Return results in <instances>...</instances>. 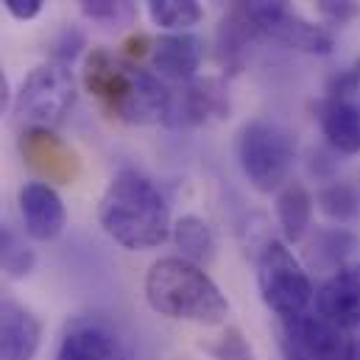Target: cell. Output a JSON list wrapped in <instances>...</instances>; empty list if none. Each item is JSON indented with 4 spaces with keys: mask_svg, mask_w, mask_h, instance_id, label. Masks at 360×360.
I'll list each match as a JSON object with an SVG mask.
<instances>
[{
    "mask_svg": "<svg viewBox=\"0 0 360 360\" xmlns=\"http://www.w3.org/2000/svg\"><path fill=\"white\" fill-rule=\"evenodd\" d=\"M53 360H131L117 333L101 319H73L59 341Z\"/></svg>",
    "mask_w": 360,
    "mask_h": 360,
    "instance_id": "cell-12",
    "label": "cell"
},
{
    "mask_svg": "<svg viewBox=\"0 0 360 360\" xmlns=\"http://www.w3.org/2000/svg\"><path fill=\"white\" fill-rule=\"evenodd\" d=\"M148 20L165 34L190 31L204 20V8L198 0H146Z\"/></svg>",
    "mask_w": 360,
    "mask_h": 360,
    "instance_id": "cell-20",
    "label": "cell"
},
{
    "mask_svg": "<svg viewBox=\"0 0 360 360\" xmlns=\"http://www.w3.org/2000/svg\"><path fill=\"white\" fill-rule=\"evenodd\" d=\"M42 347L39 316L8 293H0V360H34Z\"/></svg>",
    "mask_w": 360,
    "mask_h": 360,
    "instance_id": "cell-14",
    "label": "cell"
},
{
    "mask_svg": "<svg viewBox=\"0 0 360 360\" xmlns=\"http://www.w3.org/2000/svg\"><path fill=\"white\" fill-rule=\"evenodd\" d=\"M330 25H347L358 17V0H316Z\"/></svg>",
    "mask_w": 360,
    "mask_h": 360,
    "instance_id": "cell-25",
    "label": "cell"
},
{
    "mask_svg": "<svg viewBox=\"0 0 360 360\" xmlns=\"http://www.w3.org/2000/svg\"><path fill=\"white\" fill-rule=\"evenodd\" d=\"M171 240L176 243L179 257L195 263V266L212 263L215 249H218L212 226L201 215H181V218H176L174 229H171Z\"/></svg>",
    "mask_w": 360,
    "mask_h": 360,
    "instance_id": "cell-18",
    "label": "cell"
},
{
    "mask_svg": "<svg viewBox=\"0 0 360 360\" xmlns=\"http://www.w3.org/2000/svg\"><path fill=\"white\" fill-rule=\"evenodd\" d=\"M84 90L98 106L129 126H157L168 120L171 87L151 70H143L103 48H92L82 70Z\"/></svg>",
    "mask_w": 360,
    "mask_h": 360,
    "instance_id": "cell-2",
    "label": "cell"
},
{
    "mask_svg": "<svg viewBox=\"0 0 360 360\" xmlns=\"http://www.w3.org/2000/svg\"><path fill=\"white\" fill-rule=\"evenodd\" d=\"M257 290L276 321L302 316L316 302V288L307 269L288 249V243L276 238L263 240L257 252Z\"/></svg>",
    "mask_w": 360,
    "mask_h": 360,
    "instance_id": "cell-6",
    "label": "cell"
},
{
    "mask_svg": "<svg viewBox=\"0 0 360 360\" xmlns=\"http://www.w3.org/2000/svg\"><path fill=\"white\" fill-rule=\"evenodd\" d=\"M229 117V92L221 79L204 76L179 84V90H171V112L165 126L171 129H193L207 126L212 120Z\"/></svg>",
    "mask_w": 360,
    "mask_h": 360,
    "instance_id": "cell-9",
    "label": "cell"
},
{
    "mask_svg": "<svg viewBox=\"0 0 360 360\" xmlns=\"http://www.w3.org/2000/svg\"><path fill=\"white\" fill-rule=\"evenodd\" d=\"M260 39L310 56H330L335 51V34L304 20L290 0H235L218 25L221 62L238 68L246 48Z\"/></svg>",
    "mask_w": 360,
    "mask_h": 360,
    "instance_id": "cell-1",
    "label": "cell"
},
{
    "mask_svg": "<svg viewBox=\"0 0 360 360\" xmlns=\"http://www.w3.org/2000/svg\"><path fill=\"white\" fill-rule=\"evenodd\" d=\"M296 143L290 131L274 120H249L238 134V162L249 184L260 193H276L290 181Z\"/></svg>",
    "mask_w": 360,
    "mask_h": 360,
    "instance_id": "cell-7",
    "label": "cell"
},
{
    "mask_svg": "<svg viewBox=\"0 0 360 360\" xmlns=\"http://www.w3.org/2000/svg\"><path fill=\"white\" fill-rule=\"evenodd\" d=\"M201 349L212 360H255L252 344L243 338V333L238 327H226L218 338L204 341Z\"/></svg>",
    "mask_w": 360,
    "mask_h": 360,
    "instance_id": "cell-22",
    "label": "cell"
},
{
    "mask_svg": "<svg viewBox=\"0 0 360 360\" xmlns=\"http://www.w3.org/2000/svg\"><path fill=\"white\" fill-rule=\"evenodd\" d=\"M79 84L70 65L59 59H48L37 65L14 92V117L25 129H48L56 131L76 106Z\"/></svg>",
    "mask_w": 360,
    "mask_h": 360,
    "instance_id": "cell-5",
    "label": "cell"
},
{
    "mask_svg": "<svg viewBox=\"0 0 360 360\" xmlns=\"http://www.w3.org/2000/svg\"><path fill=\"white\" fill-rule=\"evenodd\" d=\"M11 103H14V95H11V87H8V79H6V73H3V68H0V120H3V115L8 112Z\"/></svg>",
    "mask_w": 360,
    "mask_h": 360,
    "instance_id": "cell-29",
    "label": "cell"
},
{
    "mask_svg": "<svg viewBox=\"0 0 360 360\" xmlns=\"http://www.w3.org/2000/svg\"><path fill=\"white\" fill-rule=\"evenodd\" d=\"M319 210L335 224H352L360 218V190L352 181H330L316 193Z\"/></svg>",
    "mask_w": 360,
    "mask_h": 360,
    "instance_id": "cell-21",
    "label": "cell"
},
{
    "mask_svg": "<svg viewBox=\"0 0 360 360\" xmlns=\"http://www.w3.org/2000/svg\"><path fill=\"white\" fill-rule=\"evenodd\" d=\"M20 154L39 179L51 184H73L82 171L76 151L48 129H25L20 137Z\"/></svg>",
    "mask_w": 360,
    "mask_h": 360,
    "instance_id": "cell-10",
    "label": "cell"
},
{
    "mask_svg": "<svg viewBox=\"0 0 360 360\" xmlns=\"http://www.w3.org/2000/svg\"><path fill=\"white\" fill-rule=\"evenodd\" d=\"M204 62V39L190 31H174L157 37L151 45V68L168 84H187L198 76Z\"/></svg>",
    "mask_w": 360,
    "mask_h": 360,
    "instance_id": "cell-15",
    "label": "cell"
},
{
    "mask_svg": "<svg viewBox=\"0 0 360 360\" xmlns=\"http://www.w3.org/2000/svg\"><path fill=\"white\" fill-rule=\"evenodd\" d=\"M20 218L25 226V235L39 243L56 240L68 226V210L59 195V190L51 181L31 179L25 181L17 193Z\"/></svg>",
    "mask_w": 360,
    "mask_h": 360,
    "instance_id": "cell-11",
    "label": "cell"
},
{
    "mask_svg": "<svg viewBox=\"0 0 360 360\" xmlns=\"http://www.w3.org/2000/svg\"><path fill=\"white\" fill-rule=\"evenodd\" d=\"M316 198L302 181H285L276 190V224L282 229L285 243H299L313 226Z\"/></svg>",
    "mask_w": 360,
    "mask_h": 360,
    "instance_id": "cell-17",
    "label": "cell"
},
{
    "mask_svg": "<svg viewBox=\"0 0 360 360\" xmlns=\"http://www.w3.org/2000/svg\"><path fill=\"white\" fill-rule=\"evenodd\" d=\"M358 238L344 226H321L310 238V260L324 271L347 266V257L355 252Z\"/></svg>",
    "mask_w": 360,
    "mask_h": 360,
    "instance_id": "cell-19",
    "label": "cell"
},
{
    "mask_svg": "<svg viewBox=\"0 0 360 360\" xmlns=\"http://www.w3.org/2000/svg\"><path fill=\"white\" fill-rule=\"evenodd\" d=\"M316 313L333 324L360 333V263H347L335 269L316 290Z\"/></svg>",
    "mask_w": 360,
    "mask_h": 360,
    "instance_id": "cell-13",
    "label": "cell"
},
{
    "mask_svg": "<svg viewBox=\"0 0 360 360\" xmlns=\"http://www.w3.org/2000/svg\"><path fill=\"white\" fill-rule=\"evenodd\" d=\"M129 0H79V8L87 20L95 22H112L126 11Z\"/></svg>",
    "mask_w": 360,
    "mask_h": 360,
    "instance_id": "cell-24",
    "label": "cell"
},
{
    "mask_svg": "<svg viewBox=\"0 0 360 360\" xmlns=\"http://www.w3.org/2000/svg\"><path fill=\"white\" fill-rule=\"evenodd\" d=\"M355 92H360V59L349 62L338 73H333L330 82H327V98H347V101H352Z\"/></svg>",
    "mask_w": 360,
    "mask_h": 360,
    "instance_id": "cell-23",
    "label": "cell"
},
{
    "mask_svg": "<svg viewBox=\"0 0 360 360\" xmlns=\"http://www.w3.org/2000/svg\"><path fill=\"white\" fill-rule=\"evenodd\" d=\"M146 302L154 313L201 327H218L229 316V302L218 282L184 257H160L146 274Z\"/></svg>",
    "mask_w": 360,
    "mask_h": 360,
    "instance_id": "cell-4",
    "label": "cell"
},
{
    "mask_svg": "<svg viewBox=\"0 0 360 360\" xmlns=\"http://www.w3.org/2000/svg\"><path fill=\"white\" fill-rule=\"evenodd\" d=\"M319 129L327 146L341 157L360 154V106L347 98H321L316 103Z\"/></svg>",
    "mask_w": 360,
    "mask_h": 360,
    "instance_id": "cell-16",
    "label": "cell"
},
{
    "mask_svg": "<svg viewBox=\"0 0 360 360\" xmlns=\"http://www.w3.org/2000/svg\"><path fill=\"white\" fill-rule=\"evenodd\" d=\"M101 229L126 252H148L171 240V207L162 190L140 171H117L98 201Z\"/></svg>",
    "mask_w": 360,
    "mask_h": 360,
    "instance_id": "cell-3",
    "label": "cell"
},
{
    "mask_svg": "<svg viewBox=\"0 0 360 360\" xmlns=\"http://www.w3.org/2000/svg\"><path fill=\"white\" fill-rule=\"evenodd\" d=\"M37 266V255H34V249H28V246H22L20 252H17V257L11 260V266L6 269V276H11V279H22V276H28L31 271Z\"/></svg>",
    "mask_w": 360,
    "mask_h": 360,
    "instance_id": "cell-28",
    "label": "cell"
},
{
    "mask_svg": "<svg viewBox=\"0 0 360 360\" xmlns=\"http://www.w3.org/2000/svg\"><path fill=\"white\" fill-rule=\"evenodd\" d=\"M0 3H3V8H6L17 22H31V20H37L39 11H42V6H45V0H0Z\"/></svg>",
    "mask_w": 360,
    "mask_h": 360,
    "instance_id": "cell-26",
    "label": "cell"
},
{
    "mask_svg": "<svg viewBox=\"0 0 360 360\" xmlns=\"http://www.w3.org/2000/svg\"><path fill=\"white\" fill-rule=\"evenodd\" d=\"M285 360H358V341L349 330L333 324L316 310L276 321Z\"/></svg>",
    "mask_w": 360,
    "mask_h": 360,
    "instance_id": "cell-8",
    "label": "cell"
},
{
    "mask_svg": "<svg viewBox=\"0 0 360 360\" xmlns=\"http://www.w3.org/2000/svg\"><path fill=\"white\" fill-rule=\"evenodd\" d=\"M358 335H360V333H358Z\"/></svg>",
    "mask_w": 360,
    "mask_h": 360,
    "instance_id": "cell-30",
    "label": "cell"
},
{
    "mask_svg": "<svg viewBox=\"0 0 360 360\" xmlns=\"http://www.w3.org/2000/svg\"><path fill=\"white\" fill-rule=\"evenodd\" d=\"M20 249H22V243L17 240V235L0 224V274H6V269L11 266V260L17 257Z\"/></svg>",
    "mask_w": 360,
    "mask_h": 360,
    "instance_id": "cell-27",
    "label": "cell"
}]
</instances>
